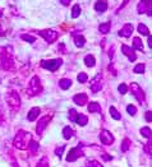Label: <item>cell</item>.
<instances>
[{
    "mask_svg": "<svg viewBox=\"0 0 152 167\" xmlns=\"http://www.w3.org/2000/svg\"><path fill=\"white\" fill-rule=\"evenodd\" d=\"M127 111H128V114L129 115H136V112H137V109L134 107L133 105H128V107H127Z\"/></svg>",
    "mask_w": 152,
    "mask_h": 167,
    "instance_id": "d6a6232c",
    "label": "cell"
},
{
    "mask_svg": "<svg viewBox=\"0 0 152 167\" xmlns=\"http://www.w3.org/2000/svg\"><path fill=\"white\" fill-rule=\"evenodd\" d=\"M100 139H101V142H102V144H105V145H110L114 143V136L111 135L110 132H107V130H102V132H101Z\"/></svg>",
    "mask_w": 152,
    "mask_h": 167,
    "instance_id": "8992f818",
    "label": "cell"
},
{
    "mask_svg": "<svg viewBox=\"0 0 152 167\" xmlns=\"http://www.w3.org/2000/svg\"><path fill=\"white\" fill-rule=\"evenodd\" d=\"M38 115H40V109H38V107H33V109H32L31 111L28 112V116H27V119H28L29 121H35L36 119L38 117Z\"/></svg>",
    "mask_w": 152,
    "mask_h": 167,
    "instance_id": "5bb4252c",
    "label": "cell"
},
{
    "mask_svg": "<svg viewBox=\"0 0 152 167\" xmlns=\"http://www.w3.org/2000/svg\"><path fill=\"white\" fill-rule=\"evenodd\" d=\"M86 167H102V166H101V163H98L97 161H89V162H87V166Z\"/></svg>",
    "mask_w": 152,
    "mask_h": 167,
    "instance_id": "d590c367",
    "label": "cell"
},
{
    "mask_svg": "<svg viewBox=\"0 0 152 167\" xmlns=\"http://www.w3.org/2000/svg\"><path fill=\"white\" fill-rule=\"evenodd\" d=\"M36 167H49V162H47V160L44 157V158H41L40 162L36 165Z\"/></svg>",
    "mask_w": 152,
    "mask_h": 167,
    "instance_id": "f546056e",
    "label": "cell"
},
{
    "mask_svg": "<svg viewBox=\"0 0 152 167\" xmlns=\"http://www.w3.org/2000/svg\"><path fill=\"white\" fill-rule=\"evenodd\" d=\"M132 32H133V26L125 24L123 28L119 31V36H121V37H129V36L132 35Z\"/></svg>",
    "mask_w": 152,
    "mask_h": 167,
    "instance_id": "30bf717a",
    "label": "cell"
},
{
    "mask_svg": "<svg viewBox=\"0 0 152 167\" xmlns=\"http://www.w3.org/2000/svg\"><path fill=\"white\" fill-rule=\"evenodd\" d=\"M121 50H123V52L128 56V58H129L130 61H134V60H136L137 56H136V54H134V51H133L132 49H130V47H128L127 45H123V46H121Z\"/></svg>",
    "mask_w": 152,
    "mask_h": 167,
    "instance_id": "7c38bea8",
    "label": "cell"
},
{
    "mask_svg": "<svg viewBox=\"0 0 152 167\" xmlns=\"http://www.w3.org/2000/svg\"><path fill=\"white\" fill-rule=\"evenodd\" d=\"M61 62H63L61 59H54V60H46V61L44 60V61H41V67L50 71H55L56 69L60 68Z\"/></svg>",
    "mask_w": 152,
    "mask_h": 167,
    "instance_id": "7a4b0ae2",
    "label": "cell"
},
{
    "mask_svg": "<svg viewBox=\"0 0 152 167\" xmlns=\"http://www.w3.org/2000/svg\"><path fill=\"white\" fill-rule=\"evenodd\" d=\"M130 88H132V91H133V93H134V96L137 97V100L139 101V102H143V100H145V94H143V92H142V89L139 88V86L137 84V83H132V86H130Z\"/></svg>",
    "mask_w": 152,
    "mask_h": 167,
    "instance_id": "52a82bcc",
    "label": "cell"
},
{
    "mask_svg": "<svg viewBox=\"0 0 152 167\" xmlns=\"http://www.w3.org/2000/svg\"><path fill=\"white\" fill-rule=\"evenodd\" d=\"M73 101L78 106H85L86 103H87V101H88V96H87V94H85V93H79V94H77V96L73 97Z\"/></svg>",
    "mask_w": 152,
    "mask_h": 167,
    "instance_id": "ba28073f",
    "label": "cell"
},
{
    "mask_svg": "<svg viewBox=\"0 0 152 167\" xmlns=\"http://www.w3.org/2000/svg\"><path fill=\"white\" fill-rule=\"evenodd\" d=\"M146 120H147V121H152V111H147V112H146Z\"/></svg>",
    "mask_w": 152,
    "mask_h": 167,
    "instance_id": "f35d334b",
    "label": "cell"
},
{
    "mask_svg": "<svg viewBox=\"0 0 152 167\" xmlns=\"http://www.w3.org/2000/svg\"><path fill=\"white\" fill-rule=\"evenodd\" d=\"M28 149H31L32 153H36V152L38 151V143H36L35 141H31V143H29Z\"/></svg>",
    "mask_w": 152,
    "mask_h": 167,
    "instance_id": "484cf974",
    "label": "cell"
},
{
    "mask_svg": "<svg viewBox=\"0 0 152 167\" xmlns=\"http://www.w3.org/2000/svg\"><path fill=\"white\" fill-rule=\"evenodd\" d=\"M40 35L42 36V37H44L49 43L54 42V41H55L56 38H58V33H56L55 31H52V29H46V31H41Z\"/></svg>",
    "mask_w": 152,
    "mask_h": 167,
    "instance_id": "5b68a950",
    "label": "cell"
},
{
    "mask_svg": "<svg viewBox=\"0 0 152 167\" xmlns=\"http://www.w3.org/2000/svg\"><path fill=\"white\" fill-rule=\"evenodd\" d=\"M76 123L78 125H80V126H85V125H87V123H88V119H87V116H85L82 114H78Z\"/></svg>",
    "mask_w": 152,
    "mask_h": 167,
    "instance_id": "9a60e30c",
    "label": "cell"
},
{
    "mask_svg": "<svg viewBox=\"0 0 152 167\" xmlns=\"http://www.w3.org/2000/svg\"><path fill=\"white\" fill-rule=\"evenodd\" d=\"M87 74L86 73H80V74H78V82L79 83H85V82H87Z\"/></svg>",
    "mask_w": 152,
    "mask_h": 167,
    "instance_id": "1f68e13d",
    "label": "cell"
},
{
    "mask_svg": "<svg viewBox=\"0 0 152 167\" xmlns=\"http://www.w3.org/2000/svg\"><path fill=\"white\" fill-rule=\"evenodd\" d=\"M141 135H143L145 138H151V135H152V132H151V129L150 128H142L141 129Z\"/></svg>",
    "mask_w": 152,
    "mask_h": 167,
    "instance_id": "cb8c5ba5",
    "label": "cell"
},
{
    "mask_svg": "<svg viewBox=\"0 0 152 167\" xmlns=\"http://www.w3.org/2000/svg\"><path fill=\"white\" fill-rule=\"evenodd\" d=\"M79 14H80V7H79V5H74L73 9H72V17L77 18Z\"/></svg>",
    "mask_w": 152,
    "mask_h": 167,
    "instance_id": "d4e9b609",
    "label": "cell"
},
{
    "mask_svg": "<svg viewBox=\"0 0 152 167\" xmlns=\"http://www.w3.org/2000/svg\"><path fill=\"white\" fill-rule=\"evenodd\" d=\"M32 141V135L25 130H19L14 139V145L18 149H28L29 143Z\"/></svg>",
    "mask_w": 152,
    "mask_h": 167,
    "instance_id": "6da1fadb",
    "label": "cell"
},
{
    "mask_svg": "<svg viewBox=\"0 0 152 167\" xmlns=\"http://www.w3.org/2000/svg\"><path fill=\"white\" fill-rule=\"evenodd\" d=\"M85 62L87 67H93V65L96 64V60H95V58L92 55H87L85 58Z\"/></svg>",
    "mask_w": 152,
    "mask_h": 167,
    "instance_id": "44dd1931",
    "label": "cell"
},
{
    "mask_svg": "<svg viewBox=\"0 0 152 167\" xmlns=\"http://www.w3.org/2000/svg\"><path fill=\"white\" fill-rule=\"evenodd\" d=\"M88 111L89 112H100L101 109H100V105L97 102H91L88 105Z\"/></svg>",
    "mask_w": 152,
    "mask_h": 167,
    "instance_id": "d6986e66",
    "label": "cell"
},
{
    "mask_svg": "<svg viewBox=\"0 0 152 167\" xmlns=\"http://www.w3.org/2000/svg\"><path fill=\"white\" fill-rule=\"evenodd\" d=\"M95 9H96V12H98V13H102V12H105L107 9V3L105 0H98L96 4H95Z\"/></svg>",
    "mask_w": 152,
    "mask_h": 167,
    "instance_id": "4fadbf2b",
    "label": "cell"
},
{
    "mask_svg": "<svg viewBox=\"0 0 152 167\" xmlns=\"http://www.w3.org/2000/svg\"><path fill=\"white\" fill-rule=\"evenodd\" d=\"M72 135H73V130H72V128L70 126H65L64 129H63V136L68 141V139L72 138Z\"/></svg>",
    "mask_w": 152,
    "mask_h": 167,
    "instance_id": "e0dca14e",
    "label": "cell"
},
{
    "mask_svg": "<svg viewBox=\"0 0 152 167\" xmlns=\"http://www.w3.org/2000/svg\"><path fill=\"white\" fill-rule=\"evenodd\" d=\"M102 158L105 160V161H111V160H112V157H111V156H109V154H104Z\"/></svg>",
    "mask_w": 152,
    "mask_h": 167,
    "instance_id": "ab89813d",
    "label": "cell"
},
{
    "mask_svg": "<svg viewBox=\"0 0 152 167\" xmlns=\"http://www.w3.org/2000/svg\"><path fill=\"white\" fill-rule=\"evenodd\" d=\"M109 111H110V115H111V117H112V119H115V120H120V119H121L120 112L116 111L115 107H112V106H111V107L109 109Z\"/></svg>",
    "mask_w": 152,
    "mask_h": 167,
    "instance_id": "ac0fdd59",
    "label": "cell"
},
{
    "mask_svg": "<svg viewBox=\"0 0 152 167\" xmlns=\"http://www.w3.org/2000/svg\"><path fill=\"white\" fill-rule=\"evenodd\" d=\"M22 38L25 41H27V42H29V43H32V42H35V41H36L35 37H31V36H28V35H23Z\"/></svg>",
    "mask_w": 152,
    "mask_h": 167,
    "instance_id": "8d00e7d4",
    "label": "cell"
},
{
    "mask_svg": "<svg viewBox=\"0 0 152 167\" xmlns=\"http://www.w3.org/2000/svg\"><path fill=\"white\" fill-rule=\"evenodd\" d=\"M64 149H65L64 145H61L60 148H56V149H55V154L59 157V158H60V157L63 156V152H64Z\"/></svg>",
    "mask_w": 152,
    "mask_h": 167,
    "instance_id": "74e56055",
    "label": "cell"
},
{
    "mask_svg": "<svg viewBox=\"0 0 152 167\" xmlns=\"http://www.w3.org/2000/svg\"><path fill=\"white\" fill-rule=\"evenodd\" d=\"M89 87H91L92 89V92H98L101 88H102V84H101V75H98V77H95V79L92 80V83L89 84Z\"/></svg>",
    "mask_w": 152,
    "mask_h": 167,
    "instance_id": "9c48e42d",
    "label": "cell"
},
{
    "mask_svg": "<svg viewBox=\"0 0 152 167\" xmlns=\"http://www.w3.org/2000/svg\"><path fill=\"white\" fill-rule=\"evenodd\" d=\"M133 47H134L136 50H141V51H142L143 45H142L141 38H138V37H134V38H133Z\"/></svg>",
    "mask_w": 152,
    "mask_h": 167,
    "instance_id": "ffe728a7",
    "label": "cell"
},
{
    "mask_svg": "<svg viewBox=\"0 0 152 167\" xmlns=\"http://www.w3.org/2000/svg\"><path fill=\"white\" fill-rule=\"evenodd\" d=\"M83 156V152H82V145H78V147H74V148H72V149L68 152V154H67V161L68 162H73V161H76V160H78L79 157H82Z\"/></svg>",
    "mask_w": 152,
    "mask_h": 167,
    "instance_id": "3957f363",
    "label": "cell"
},
{
    "mask_svg": "<svg viewBox=\"0 0 152 167\" xmlns=\"http://www.w3.org/2000/svg\"><path fill=\"white\" fill-rule=\"evenodd\" d=\"M147 43L150 47H152V36H150V35H148V38H147Z\"/></svg>",
    "mask_w": 152,
    "mask_h": 167,
    "instance_id": "60d3db41",
    "label": "cell"
},
{
    "mask_svg": "<svg viewBox=\"0 0 152 167\" xmlns=\"http://www.w3.org/2000/svg\"><path fill=\"white\" fill-rule=\"evenodd\" d=\"M49 120H50V117H46V116H45V117H42L40 121H38V125H37V128H36V132H37V134H40V135L42 134L44 129L46 128V124L49 123Z\"/></svg>",
    "mask_w": 152,
    "mask_h": 167,
    "instance_id": "8fae6325",
    "label": "cell"
},
{
    "mask_svg": "<svg viewBox=\"0 0 152 167\" xmlns=\"http://www.w3.org/2000/svg\"><path fill=\"white\" fill-rule=\"evenodd\" d=\"M98 31H100L101 33H107V32L110 31V23H102V24H100Z\"/></svg>",
    "mask_w": 152,
    "mask_h": 167,
    "instance_id": "603a6c76",
    "label": "cell"
},
{
    "mask_svg": "<svg viewBox=\"0 0 152 167\" xmlns=\"http://www.w3.org/2000/svg\"><path fill=\"white\" fill-rule=\"evenodd\" d=\"M138 32L141 35H145V36H148V33H150L148 28L145 24H143V23H139V24H138Z\"/></svg>",
    "mask_w": 152,
    "mask_h": 167,
    "instance_id": "7402d4cb",
    "label": "cell"
},
{
    "mask_svg": "<svg viewBox=\"0 0 152 167\" xmlns=\"http://www.w3.org/2000/svg\"><path fill=\"white\" fill-rule=\"evenodd\" d=\"M146 152H147V153L152 157V139H151V141H148V143L146 144Z\"/></svg>",
    "mask_w": 152,
    "mask_h": 167,
    "instance_id": "e575fe53",
    "label": "cell"
},
{
    "mask_svg": "<svg viewBox=\"0 0 152 167\" xmlns=\"http://www.w3.org/2000/svg\"><path fill=\"white\" fill-rule=\"evenodd\" d=\"M76 45L78 47H82L85 45V37L83 36H77L76 37Z\"/></svg>",
    "mask_w": 152,
    "mask_h": 167,
    "instance_id": "f1b7e54d",
    "label": "cell"
},
{
    "mask_svg": "<svg viewBox=\"0 0 152 167\" xmlns=\"http://www.w3.org/2000/svg\"><path fill=\"white\" fill-rule=\"evenodd\" d=\"M61 1V4H64V5H68L70 3V0H60Z\"/></svg>",
    "mask_w": 152,
    "mask_h": 167,
    "instance_id": "b9f144b4",
    "label": "cell"
},
{
    "mask_svg": "<svg viewBox=\"0 0 152 167\" xmlns=\"http://www.w3.org/2000/svg\"><path fill=\"white\" fill-rule=\"evenodd\" d=\"M77 116H78V112L76 111V110H73V109H70L69 110V119L73 123H76V120H77Z\"/></svg>",
    "mask_w": 152,
    "mask_h": 167,
    "instance_id": "4316f807",
    "label": "cell"
},
{
    "mask_svg": "<svg viewBox=\"0 0 152 167\" xmlns=\"http://www.w3.org/2000/svg\"><path fill=\"white\" fill-rule=\"evenodd\" d=\"M129 147H130V141H129V139H124L123 147H121V151H123V152H127L128 149H129Z\"/></svg>",
    "mask_w": 152,
    "mask_h": 167,
    "instance_id": "4dcf8cb0",
    "label": "cell"
},
{
    "mask_svg": "<svg viewBox=\"0 0 152 167\" xmlns=\"http://www.w3.org/2000/svg\"><path fill=\"white\" fill-rule=\"evenodd\" d=\"M133 70H134V73H139V74L145 73V64H138V65H136Z\"/></svg>",
    "mask_w": 152,
    "mask_h": 167,
    "instance_id": "83f0119b",
    "label": "cell"
},
{
    "mask_svg": "<svg viewBox=\"0 0 152 167\" xmlns=\"http://www.w3.org/2000/svg\"><path fill=\"white\" fill-rule=\"evenodd\" d=\"M41 89H42V87H41V84H40V80H38L37 77H33L31 80V83H29V87L27 89V92H28L31 96H33V94H37L38 92H41Z\"/></svg>",
    "mask_w": 152,
    "mask_h": 167,
    "instance_id": "277c9868",
    "label": "cell"
},
{
    "mask_svg": "<svg viewBox=\"0 0 152 167\" xmlns=\"http://www.w3.org/2000/svg\"><path fill=\"white\" fill-rule=\"evenodd\" d=\"M118 91H119V93H120V94H125V93H127V91H128L127 84H120L118 87Z\"/></svg>",
    "mask_w": 152,
    "mask_h": 167,
    "instance_id": "836d02e7",
    "label": "cell"
},
{
    "mask_svg": "<svg viewBox=\"0 0 152 167\" xmlns=\"http://www.w3.org/2000/svg\"><path fill=\"white\" fill-rule=\"evenodd\" d=\"M59 86H60L61 89H69L70 86H72V80L70 79H61L60 82H59Z\"/></svg>",
    "mask_w": 152,
    "mask_h": 167,
    "instance_id": "2e32d148",
    "label": "cell"
}]
</instances>
